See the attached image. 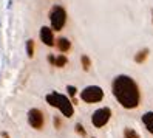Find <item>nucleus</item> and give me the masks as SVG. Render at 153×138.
Masks as SVG:
<instances>
[{
	"mask_svg": "<svg viewBox=\"0 0 153 138\" xmlns=\"http://www.w3.org/2000/svg\"><path fill=\"white\" fill-rule=\"evenodd\" d=\"M113 95L125 109H134L139 104V88L130 76H118L113 81Z\"/></svg>",
	"mask_w": 153,
	"mask_h": 138,
	"instance_id": "f257e3e1",
	"label": "nucleus"
},
{
	"mask_svg": "<svg viewBox=\"0 0 153 138\" xmlns=\"http://www.w3.org/2000/svg\"><path fill=\"white\" fill-rule=\"evenodd\" d=\"M45 99H47V103H48L50 106L57 107L60 112H62V115H64V116H67V118L73 116V112H74L73 103H71V101H70L67 96L57 93V92H53V93L47 95V98H45Z\"/></svg>",
	"mask_w": 153,
	"mask_h": 138,
	"instance_id": "f03ea898",
	"label": "nucleus"
},
{
	"mask_svg": "<svg viewBox=\"0 0 153 138\" xmlns=\"http://www.w3.org/2000/svg\"><path fill=\"white\" fill-rule=\"evenodd\" d=\"M50 20H51V28L53 30H62L64 28V25L67 22V13L65 10L62 6L56 5V6H53V10L50 11Z\"/></svg>",
	"mask_w": 153,
	"mask_h": 138,
	"instance_id": "7ed1b4c3",
	"label": "nucleus"
},
{
	"mask_svg": "<svg viewBox=\"0 0 153 138\" xmlns=\"http://www.w3.org/2000/svg\"><path fill=\"white\" fill-rule=\"evenodd\" d=\"M104 98V90L97 86H88L80 92V99L85 103H99Z\"/></svg>",
	"mask_w": 153,
	"mask_h": 138,
	"instance_id": "20e7f679",
	"label": "nucleus"
},
{
	"mask_svg": "<svg viewBox=\"0 0 153 138\" xmlns=\"http://www.w3.org/2000/svg\"><path fill=\"white\" fill-rule=\"evenodd\" d=\"M111 118V110L108 107H102V109H97L96 112L91 116V123L94 127H104L107 123L110 121Z\"/></svg>",
	"mask_w": 153,
	"mask_h": 138,
	"instance_id": "39448f33",
	"label": "nucleus"
},
{
	"mask_svg": "<svg viewBox=\"0 0 153 138\" xmlns=\"http://www.w3.org/2000/svg\"><path fill=\"white\" fill-rule=\"evenodd\" d=\"M28 123L33 129H37V130H40V129L43 127V113L42 110L39 109H31L28 112Z\"/></svg>",
	"mask_w": 153,
	"mask_h": 138,
	"instance_id": "423d86ee",
	"label": "nucleus"
},
{
	"mask_svg": "<svg viewBox=\"0 0 153 138\" xmlns=\"http://www.w3.org/2000/svg\"><path fill=\"white\" fill-rule=\"evenodd\" d=\"M40 39L45 45H54V36H53V31L48 28V26H42L40 28Z\"/></svg>",
	"mask_w": 153,
	"mask_h": 138,
	"instance_id": "0eeeda50",
	"label": "nucleus"
},
{
	"mask_svg": "<svg viewBox=\"0 0 153 138\" xmlns=\"http://www.w3.org/2000/svg\"><path fill=\"white\" fill-rule=\"evenodd\" d=\"M142 123L147 127V130L153 135V112H147L142 115Z\"/></svg>",
	"mask_w": 153,
	"mask_h": 138,
	"instance_id": "6e6552de",
	"label": "nucleus"
},
{
	"mask_svg": "<svg viewBox=\"0 0 153 138\" xmlns=\"http://www.w3.org/2000/svg\"><path fill=\"white\" fill-rule=\"evenodd\" d=\"M70 47H71V42H70L68 39L62 38V39H59V40H57V48H59L62 53L68 51V50H70Z\"/></svg>",
	"mask_w": 153,
	"mask_h": 138,
	"instance_id": "1a4fd4ad",
	"label": "nucleus"
},
{
	"mask_svg": "<svg viewBox=\"0 0 153 138\" xmlns=\"http://www.w3.org/2000/svg\"><path fill=\"white\" fill-rule=\"evenodd\" d=\"M67 62H68L67 56H64V54H59L57 58H54V67H59V68H62L64 65H67Z\"/></svg>",
	"mask_w": 153,
	"mask_h": 138,
	"instance_id": "9d476101",
	"label": "nucleus"
},
{
	"mask_svg": "<svg viewBox=\"0 0 153 138\" xmlns=\"http://www.w3.org/2000/svg\"><path fill=\"white\" fill-rule=\"evenodd\" d=\"M147 54H149V50L146 48V50H141L136 56H134V61H136L138 64H141V62H144L146 61V58H147Z\"/></svg>",
	"mask_w": 153,
	"mask_h": 138,
	"instance_id": "9b49d317",
	"label": "nucleus"
},
{
	"mask_svg": "<svg viewBox=\"0 0 153 138\" xmlns=\"http://www.w3.org/2000/svg\"><path fill=\"white\" fill-rule=\"evenodd\" d=\"M124 138H141V136L138 135L136 130H133V129L127 127V129L124 130Z\"/></svg>",
	"mask_w": 153,
	"mask_h": 138,
	"instance_id": "f8f14e48",
	"label": "nucleus"
},
{
	"mask_svg": "<svg viewBox=\"0 0 153 138\" xmlns=\"http://www.w3.org/2000/svg\"><path fill=\"white\" fill-rule=\"evenodd\" d=\"M26 54H28V58L34 56V40L33 39H30L26 42Z\"/></svg>",
	"mask_w": 153,
	"mask_h": 138,
	"instance_id": "ddd939ff",
	"label": "nucleus"
},
{
	"mask_svg": "<svg viewBox=\"0 0 153 138\" xmlns=\"http://www.w3.org/2000/svg\"><path fill=\"white\" fill-rule=\"evenodd\" d=\"M80 62H82V68L84 70H88L90 65H91V61H90L88 56H82V58H80Z\"/></svg>",
	"mask_w": 153,
	"mask_h": 138,
	"instance_id": "4468645a",
	"label": "nucleus"
},
{
	"mask_svg": "<svg viewBox=\"0 0 153 138\" xmlns=\"http://www.w3.org/2000/svg\"><path fill=\"white\" fill-rule=\"evenodd\" d=\"M76 130H77V134H79L80 136H85V135H87V132H85L84 126L80 124V123H77V124H76Z\"/></svg>",
	"mask_w": 153,
	"mask_h": 138,
	"instance_id": "2eb2a0df",
	"label": "nucleus"
},
{
	"mask_svg": "<svg viewBox=\"0 0 153 138\" xmlns=\"http://www.w3.org/2000/svg\"><path fill=\"white\" fill-rule=\"evenodd\" d=\"M67 92H68V95L70 96H76V93H77V88L74 87V86H67Z\"/></svg>",
	"mask_w": 153,
	"mask_h": 138,
	"instance_id": "dca6fc26",
	"label": "nucleus"
},
{
	"mask_svg": "<svg viewBox=\"0 0 153 138\" xmlns=\"http://www.w3.org/2000/svg\"><path fill=\"white\" fill-rule=\"evenodd\" d=\"M54 127L56 129H60V119H59V116L54 118Z\"/></svg>",
	"mask_w": 153,
	"mask_h": 138,
	"instance_id": "f3484780",
	"label": "nucleus"
},
{
	"mask_svg": "<svg viewBox=\"0 0 153 138\" xmlns=\"http://www.w3.org/2000/svg\"><path fill=\"white\" fill-rule=\"evenodd\" d=\"M48 62H50V64H53V65H54V56H51V54H50V56H48Z\"/></svg>",
	"mask_w": 153,
	"mask_h": 138,
	"instance_id": "a211bd4d",
	"label": "nucleus"
}]
</instances>
